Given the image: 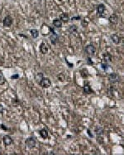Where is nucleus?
Instances as JSON below:
<instances>
[{"label":"nucleus","mask_w":124,"mask_h":155,"mask_svg":"<svg viewBox=\"0 0 124 155\" xmlns=\"http://www.w3.org/2000/svg\"><path fill=\"white\" fill-rule=\"evenodd\" d=\"M65 61H66L67 63H68V65H69V66H70V67H73V66H74V65H73V64H70V63H69V62H68V61H67V60H65Z\"/></svg>","instance_id":"c85d7f7f"},{"label":"nucleus","mask_w":124,"mask_h":155,"mask_svg":"<svg viewBox=\"0 0 124 155\" xmlns=\"http://www.w3.org/2000/svg\"><path fill=\"white\" fill-rule=\"evenodd\" d=\"M108 80H109V81L111 82V83L114 84V83H117V82L119 81L120 77H119V76L117 75V73L113 72V73H110L108 75Z\"/></svg>","instance_id":"7ed1b4c3"},{"label":"nucleus","mask_w":124,"mask_h":155,"mask_svg":"<svg viewBox=\"0 0 124 155\" xmlns=\"http://www.w3.org/2000/svg\"><path fill=\"white\" fill-rule=\"evenodd\" d=\"M96 52V48L93 45H91V44H89V45L86 46L85 47V52L87 55L89 56H93L94 55Z\"/></svg>","instance_id":"20e7f679"},{"label":"nucleus","mask_w":124,"mask_h":155,"mask_svg":"<svg viewBox=\"0 0 124 155\" xmlns=\"http://www.w3.org/2000/svg\"><path fill=\"white\" fill-rule=\"evenodd\" d=\"M19 78V75L18 74H15V75H13L11 76V79L13 80H15V79H18Z\"/></svg>","instance_id":"a878e982"},{"label":"nucleus","mask_w":124,"mask_h":155,"mask_svg":"<svg viewBox=\"0 0 124 155\" xmlns=\"http://www.w3.org/2000/svg\"><path fill=\"white\" fill-rule=\"evenodd\" d=\"M3 108L2 105H0V113H3Z\"/></svg>","instance_id":"c756f323"},{"label":"nucleus","mask_w":124,"mask_h":155,"mask_svg":"<svg viewBox=\"0 0 124 155\" xmlns=\"http://www.w3.org/2000/svg\"><path fill=\"white\" fill-rule=\"evenodd\" d=\"M111 40L113 41V43L117 44V45L121 42V37H120L119 36L117 35V34H116V33L113 34V35H111Z\"/></svg>","instance_id":"9d476101"},{"label":"nucleus","mask_w":124,"mask_h":155,"mask_svg":"<svg viewBox=\"0 0 124 155\" xmlns=\"http://www.w3.org/2000/svg\"><path fill=\"white\" fill-rule=\"evenodd\" d=\"M0 127H1V128L3 129H4V130H8V129L6 128V127L3 125V124H1V126H0Z\"/></svg>","instance_id":"cd10ccee"},{"label":"nucleus","mask_w":124,"mask_h":155,"mask_svg":"<svg viewBox=\"0 0 124 155\" xmlns=\"http://www.w3.org/2000/svg\"><path fill=\"white\" fill-rule=\"evenodd\" d=\"M78 30V27L75 24H73V25H70L68 28V32H69L70 33H76Z\"/></svg>","instance_id":"f3484780"},{"label":"nucleus","mask_w":124,"mask_h":155,"mask_svg":"<svg viewBox=\"0 0 124 155\" xmlns=\"http://www.w3.org/2000/svg\"><path fill=\"white\" fill-rule=\"evenodd\" d=\"M97 142L100 144H103V142H104V140H103V136H97Z\"/></svg>","instance_id":"5701e85b"},{"label":"nucleus","mask_w":124,"mask_h":155,"mask_svg":"<svg viewBox=\"0 0 124 155\" xmlns=\"http://www.w3.org/2000/svg\"><path fill=\"white\" fill-rule=\"evenodd\" d=\"M81 17H79V16H77V17H72L70 20L71 21H78V20H80Z\"/></svg>","instance_id":"b1692460"},{"label":"nucleus","mask_w":124,"mask_h":155,"mask_svg":"<svg viewBox=\"0 0 124 155\" xmlns=\"http://www.w3.org/2000/svg\"><path fill=\"white\" fill-rule=\"evenodd\" d=\"M31 34L33 38H37V37H38V36H39V32H38V30H37V29H31Z\"/></svg>","instance_id":"aec40b11"},{"label":"nucleus","mask_w":124,"mask_h":155,"mask_svg":"<svg viewBox=\"0 0 124 155\" xmlns=\"http://www.w3.org/2000/svg\"><path fill=\"white\" fill-rule=\"evenodd\" d=\"M83 89H84V92H85V94H87V95H90V94L93 93V90L91 89V86H89V84H85Z\"/></svg>","instance_id":"ddd939ff"},{"label":"nucleus","mask_w":124,"mask_h":155,"mask_svg":"<svg viewBox=\"0 0 124 155\" xmlns=\"http://www.w3.org/2000/svg\"><path fill=\"white\" fill-rule=\"evenodd\" d=\"M118 21H119V18L116 14H113V15H111L108 17V22H109L110 24H113V25H115V24H117V23H118Z\"/></svg>","instance_id":"6e6552de"},{"label":"nucleus","mask_w":124,"mask_h":155,"mask_svg":"<svg viewBox=\"0 0 124 155\" xmlns=\"http://www.w3.org/2000/svg\"><path fill=\"white\" fill-rule=\"evenodd\" d=\"M39 134L43 138H48V131H47V129H42L40 130Z\"/></svg>","instance_id":"a211bd4d"},{"label":"nucleus","mask_w":124,"mask_h":155,"mask_svg":"<svg viewBox=\"0 0 124 155\" xmlns=\"http://www.w3.org/2000/svg\"><path fill=\"white\" fill-rule=\"evenodd\" d=\"M101 68L103 69L104 71H107L110 68V66L108 65V63H106V62H103L101 63Z\"/></svg>","instance_id":"412c9836"},{"label":"nucleus","mask_w":124,"mask_h":155,"mask_svg":"<svg viewBox=\"0 0 124 155\" xmlns=\"http://www.w3.org/2000/svg\"><path fill=\"white\" fill-rule=\"evenodd\" d=\"M3 144H5V146H9L13 144V139L9 135H5L3 136Z\"/></svg>","instance_id":"1a4fd4ad"},{"label":"nucleus","mask_w":124,"mask_h":155,"mask_svg":"<svg viewBox=\"0 0 124 155\" xmlns=\"http://www.w3.org/2000/svg\"><path fill=\"white\" fill-rule=\"evenodd\" d=\"M53 25H54V27H57V28H61L62 27V22L61 21V19L60 18H55V19H54L53 20Z\"/></svg>","instance_id":"dca6fc26"},{"label":"nucleus","mask_w":124,"mask_h":155,"mask_svg":"<svg viewBox=\"0 0 124 155\" xmlns=\"http://www.w3.org/2000/svg\"><path fill=\"white\" fill-rule=\"evenodd\" d=\"M42 78H43V74L41 73V72H40V73H37V75L35 76V80L37 83H40V81H41Z\"/></svg>","instance_id":"6ab92c4d"},{"label":"nucleus","mask_w":124,"mask_h":155,"mask_svg":"<svg viewBox=\"0 0 124 155\" xmlns=\"http://www.w3.org/2000/svg\"><path fill=\"white\" fill-rule=\"evenodd\" d=\"M103 61L106 62V63H109V62L112 61V55L109 54L108 52H106V53L103 54Z\"/></svg>","instance_id":"4468645a"},{"label":"nucleus","mask_w":124,"mask_h":155,"mask_svg":"<svg viewBox=\"0 0 124 155\" xmlns=\"http://www.w3.org/2000/svg\"><path fill=\"white\" fill-rule=\"evenodd\" d=\"M60 19H61V21L62 23H67L68 22L70 21V17L69 15H68V13H62L60 15Z\"/></svg>","instance_id":"9b49d317"},{"label":"nucleus","mask_w":124,"mask_h":155,"mask_svg":"<svg viewBox=\"0 0 124 155\" xmlns=\"http://www.w3.org/2000/svg\"><path fill=\"white\" fill-rule=\"evenodd\" d=\"M5 83V78L3 76V74L0 71V85H3Z\"/></svg>","instance_id":"4be33fe9"},{"label":"nucleus","mask_w":124,"mask_h":155,"mask_svg":"<svg viewBox=\"0 0 124 155\" xmlns=\"http://www.w3.org/2000/svg\"><path fill=\"white\" fill-rule=\"evenodd\" d=\"M13 23V19L11 16H9V15L6 16L4 18H3V26H4V27H11Z\"/></svg>","instance_id":"39448f33"},{"label":"nucleus","mask_w":124,"mask_h":155,"mask_svg":"<svg viewBox=\"0 0 124 155\" xmlns=\"http://www.w3.org/2000/svg\"><path fill=\"white\" fill-rule=\"evenodd\" d=\"M94 132L97 136H103V133H104V130H103V129L102 128L101 126H96Z\"/></svg>","instance_id":"f8f14e48"},{"label":"nucleus","mask_w":124,"mask_h":155,"mask_svg":"<svg viewBox=\"0 0 124 155\" xmlns=\"http://www.w3.org/2000/svg\"><path fill=\"white\" fill-rule=\"evenodd\" d=\"M105 5L103 3H99V5L97 6V13L99 17H103V14L105 12Z\"/></svg>","instance_id":"423d86ee"},{"label":"nucleus","mask_w":124,"mask_h":155,"mask_svg":"<svg viewBox=\"0 0 124 155\" xmlns=\"http://www.w3.org/2000/svg\"><path fill=\"white\" fill-rule=\"evenodd\" d=\"M87 63L89 64V65H93V62L92 61V60H91L90 57H88V59H87Z\"/></svg>","instance_id":"bb28decb"},{"label":"nucleus","mask_w":124,"mask_h":155,"mask_svg":"<svg viewBox=\"0 0 124 155\" xmlns=\"http://www.w3.org/2000/svg\"><path fill=\"white\" fill-rule=\"evenodd\" d=\"M50 32H51V36H50V40H51V43L53 45H55L57 43L58 41H59V36H58L57 33H55V32L53 30L52 27H50Z\"/></svg>","instance_id":"f257e3e1"},{"label":"nucleus","mask_w":124,"mask_h":155,"mask_svg":"<svg viewBox=\"0 0 124 155\" xmlns=\"http://www.w3.org/2000/svg\"><path fill=\"white\" fill-rule=\"evenodd\" d=\"M39 85L42 88H49L50 86H51V80H50L49 78L43 77L42 79H41V81H40Z\"/></svg>","instance_id":"f03ea898"},{"label":"nucleus","mask_w":124,"mask_h":155,"mask_svg":"<svg viewBox=\"0 0 124 155\" xmlns=\"http://www.w3.org/2000/svg\"><path fill=\"white\" fill-rule=\"evenodd\" d=\"M40 52H41L42 54H46L47 52H48V47H47V45L46 43H42L40 45Z\"/></svg>","instance_id":"2eb2a0df"},{"label":"nucleus","mask_w":124,"mask_h":155,"mask_svg":"<svg viewBox=\"0 0 124 155\" xmlns=\"http://www.w3.org/2000/svg\"><path fill=\"white\" fill-rule=\"evenodd\" d=\"M87 134H88V135L90 137V138H93V134L91 133V130L89 129H87Z\"/></svg>","instance_id":"393cba45"},{"label":"nucleus","mask_w":124,"mask_h":155,"mask_svg":"<svg viewBox=\"0 0 124 155\" xmlns=\"http://www.w3.org/2000/svg\"><path fill=\"white\" fill-rule=\"evenodd\" d=\"M26 145L29 148H33L36 146V140L34 138H29L26 140Z\"/></svg>","instance_id":"0eeeda50"}]
</instances>
